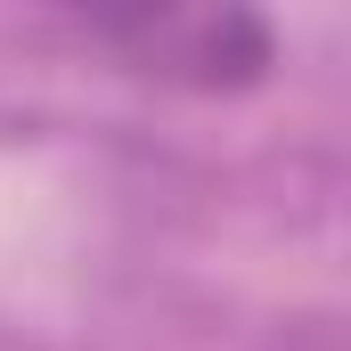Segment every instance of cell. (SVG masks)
Returning <instances> with one entry per match:
<instances>
[{
  "instance_id": "6da1fadb",
  "label": "cell",
  "mask_w": 351,
  "mask_h": 351,
  "mask_svg": "<svg viewBox=\"0 0 351 351\" xmlns=\"http://www.w3.org/2000/svg\"><path fill=\"white\" fill-rule=\"evenodd\" d=\"M98 41H114L131 66L164 74V82H254L269 66V33L262 16H237V8H156V16H98L90 25Z\"/></svg>"
}]
</instances>
